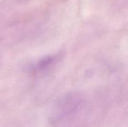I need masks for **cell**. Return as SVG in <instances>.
Here are the masks:
<instances>
[{
  "label": "cell",
  "instance_id": "obj_1",
  "mask_svg": "<svg viewBox=\"0 0 128 127\" xmlns=\"http://www.w3.org/2000/svg\"><path fill=\"white\" fill-rule=\"evenodd\" d=\"M84 106L85 100L80 94H68L56 103L51 115V123L56 127L66 125L80 115Z\"/></svg>",
  "mask_w": 128,
  "mask_h": 127
},
{
  "label": "cell",
  "instance_id": "obj_2",
  "mask_svg": "<svg viewBox=\"0 0 128 127\" xmlns=\"http://www.w3.org/2000/svg\"><path fill=\"white\" fill-rule=\"evenodd\" d=\"M61 54H54L39 59L32 65V67H31L32 71L36 74L48 72L61 60Z\"/></svg>",
  "mask_w": 128,
  "mask_h": 127
}]
</instances>
